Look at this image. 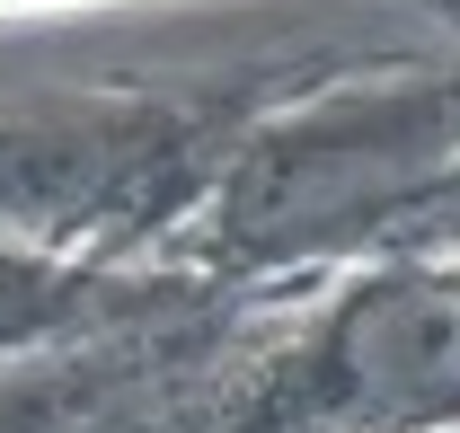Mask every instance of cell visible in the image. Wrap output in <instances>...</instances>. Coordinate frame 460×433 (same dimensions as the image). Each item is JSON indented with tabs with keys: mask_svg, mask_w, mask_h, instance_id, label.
<instances>
[{
	"mask_svg": "<svg viewBox=\"0 0 460 433\" xmlns=\"http://www.w3.org/2000/svg\"><path fill=\"white\" fill-rule=\"evenodd\" d=\"M54 310H62V283H54V274L0 257V345H9V336H27V327H45Z\"/></svg>",
	"mask_w": 460,
	"mask_h": 433,
	"instance_id": "obj_4",
	"label": "cell"
},
{
	"mask_svg": "<svg viewBox=\"0 0 460 433\" xmlns=\"http://www.w3.org/2000/svg\"><path fill=\"white\" fill-rule=\"evenodd\" d=\"M186 133L169 115L133 107H71L36 124H0V230H89L177 195Z\"/></svg>",
	"mask_w": 460,
	"mask_h": 433,
	"instance_id": "obj_3",
	"label": "cell"
},
{
	"mask_svg": "<svg viewBox=\"0 0 460 433\" xmlns=\"http://www.w3.org/2000/svg\"><path fill=\"white\" fill-rule=\"evenodd\" d=\"M310 407L337 425H425L460 407V274H390L345 301L319 363Z\"/></svg>",
	"mask_w": 460,
	"mask_h": 433,
	"instance_id": "obj_2",
	"label": "cell"
},
{
	"mask_svg": "<svg viewBox=\"0 0 460 433\" xmlns=\"http://www.w3.org/2000/svg\"><path fill=\"white\" fill-rule=\"evenodd\" d=\"M452 168H460L452 98H399V107L337 115V124L266 142L230 177V239L257 248V257L337 248L372 221L425 204L434 186H452Z\"/></svg>",
	"mask_w": 460,
	"mask_h": 433,
	"instance_id": "obj_1",
	"label": "cell"
}]
</instances>
